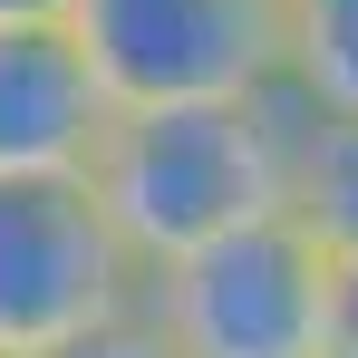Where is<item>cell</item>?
Returning a JSON list of instances; mask_svg holds the SVG:
<instances>
[{"label":"cell","instance_id":"cell-4","mask_svg":"<svg viewBox=\"0 0 358 358\" xmlns=\"http://www.w3.org/2000/svg\"><path fill=\"white\" fill-rule=\"evenodd\" d=\"M68 29L87 39L117 107L281 87V0H78Z\"/></svg>","mask_w":358,"mask_h":358},{"label":"cell","instance_id":"cell-5","mask_svg":"<svg viewBox=\"0 0 358 358\" xmlns=\"http://www.w3.org/2000/svg\"><path fill=\"white\" fill-rule=\"evenodd\" d=\"M107 126H117V87L97 78L68 20L0 29V175H97Z\"/></svg>","mask_w":358,"mask_h":358},{"label":"cell","instance_id":"cell-9","mask_svg":"<svg viewBox=\"0 0 358 358\" xmlns=\"http://www.w3.org/2000/svg\"><path fill=\"white\" fill-rule=\"evenodd\" d=\"M49 20H78V0H0V29H49Z\"/></svg>","mask_w":358,"mask_h":358},{"label":"cell","instance_id":"cell-7","mask_svg":"<svg viewBox=\"0 0 358 358\" xmlns=\"http://www.w3.org/2000/svg\"><path fill=\"white\" fill-rule=\"evenodd\" d=\"M300 213L339 242V252H358V136H349V126H320V136H310V165H300Z\"/></svg>","mask_w":358,"mask_h":358},{"label":"cell","instance_id":"cell-3","mask_svg":"<svg viewBox=\"0 0 358 358\" xmlns=\"http://www.w3.org/2000/svg\"><path fill=\"white\" fill-rule=\"evenodd\" d=\"M145 300V262L87 175H0V358H39Z\"/></svg>","mask_w":358,"mask_h":358},{"label":"cell","instance_id":"cell-2","mask_svg":"<svg viewBox=\"0 0 358 358\" xmlns=\"http://www.w3.org/2000/svg\"><path fill=\"white\" fill-rule=\"evenodd\" d=\"M145 310L184 358H329L339 349V242L310 213H262L242 233L145 271Z\"/></svg>","mask_w":358,"mask_h":358},{"label":"cell","instance_id":"cell-11","mask_svg":"<svg viewBox=\"0 0 358 358\" xmlns=\"http://www.w3.org/2000/svg\"><path fill=\"white\" fill-rule=\"evenodd\" d=\"M329 358H358V349H329Z\"/></svg>","mask_w":358,"mask_h":358},{"label":"cell","instance_id":"cell-6","mask_svg":"<svg viewBox=\"0 0 358 358\" xmlns=\"http://www.w3.org/2000/svg\"><path fill=\"white\" fill-rule=\"evenodd\" d=\"M281 87L358 136V0H281Z\"/></svg>","mask_w":358,"mask_h":358},{"label":"cell","instance_id":"cell-8","mask_svg":"<svg viewBox=\"0 0 358 358\" xmlns=\"http://www.w3.org/2000/svg\"><path fill=\"white\" fill-rule=\"evenodd\" d=\"M39 358H184V349L165 339V320L136 300V310H117V320H97V329H78V339H59Z\"/></svg>","mask_w":358,"mask_h":358},{"label":"cell","instance_id":"cell-10","mask_svg":"<svg viewBox=\"0 0 358 358\" xmlns=\"http://www.w3.org/2000/svg\"><path fill=\"white\" fill-rule=\"evenodd\" d=\"M339 349H358V252H339Z\"/></svg>","mask_w":358,"mask_h":358},{"label":"cell","instance_id":"cell-1","mask_svg":"<svg viewBox=\"0 0 358 358\" xmlns=\"http://www.w3.org/2000/svg\"><path fill=\"white\" fill-rule=\"evenodd\" d=\"M320 117L291 87L262 97H175V107H117L107 145H97V203L117 213L126 252L145 271H165L203 242L242 233L262 213L300 203V165H310Z\"/></svg>","mask_w":358,"mask_h":358}]
</instances>
